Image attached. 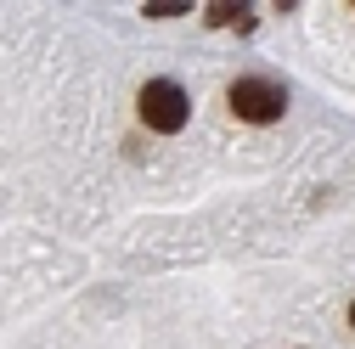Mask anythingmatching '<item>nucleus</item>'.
<instances>
[{"label":"nucleus","instance_id":"nucleus-2","mask_svg":"<svg viewBox=\"0 0 355 349\" xmlns=\"http://www.w3.org/2000/svg\"><path fill=\"white\" fill-rule=\"evenodd\" d=\"M226 102H232V113L243 124H277L282 107H288V91H282L277 79H237L232 91H226Z\"/></svg>","mask_w":355,"mask_h":349},{"label":"nucleus","instance_id":"nucleus-4","mask_svg":"<svg viewBox=\"0 0 355 349\" xmlns=\"http://www.w3.org/2000/svg\"><path fill=\"white\" fill-rule=\"evenodd\" d=\"M349 327H355V304H349Z\"/></svg>","mask_w":355,"mask_h":349},{"label":"nucleus","instance_id":"nucleus-1","mask_svg":"<svg viewBox=\"0 0 355 349\" xmlns=\"http://www.w3.org/2000/svg\"><path fill=\"white\" fill-rule=\"evenodd\" d=\"M136 113H141L147 129H158V136H175V129H187L192 102H187V91H181L175 79H147L141 96H136Z\"/></svg>","mask_w":355,"mask_h":349},{"label":"nucleus","instance_id":"nucleus-3","mask_svg":"<svg viewBox=\"0 0 355 349\" xmlns=\"http://www.w3.org/2000/svg\"><path fill=\"white\" fill-rule=\"evenodd\" d=\"M175 12H192V6H181V0H153L147 6V17H175Z\"/></svg>","mask_w":355,"mask_h":349}]
</instances>
